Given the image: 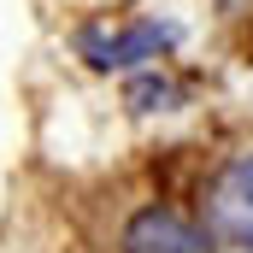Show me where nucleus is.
Returning a JSON list of instances; mask_svg holds the SVG:
<instances>
[{
  "mask_svg": "<svg viewBox=\"0 0 253 253\" xmlns=\"http://www.w3.org/2000/svg\"><path fill=\"white\" fill-rule=\"evenodd\" d=\"M171 42H177L171 24H83L77 30V53L94 71H129V65L153 59Z\"/></svg>",
  "mask_w": 253,
  "mask_h": 253,
  "instance_id": "1",
  "label": "nucleus"
},
{
  "mask_svg": "<svg viewBox=\"0 0 253 253\" xmlns=\"http://www.w3.org/2000/svg\"><path fill=\"white\" fill-rule=\"evenodd\" d=\"M200 248H206V236L171 206H141L124 224V253H200Z\"/></svg>",
  "mask_w": 253,
  "mask_h": 253,
  "instance_id": "2",
  "label": "nucleus"
},
{
  "mask_svg": "<svg viewBox=\"0 0 253 253\" xmlns=\"http://www.w3.org/2000/svg\"><path fill=\"white\" fill-rule=\"evenodd\" d=\"M177 100H183V88L171 77H159V71H141V77L124 83V106L129 112H171Z\"/></svg>",
  "mask_w": 253,
  "mask_h": 253,
  "instance_id": "3",
  "label": "nucleus"
},
{
  "mask_svg": "<svg viewBox=\"0 0 253 253\" xmlns=\"http://www.w3.org/2000/svg\"><path fill=\"white\" fill-rule=\"evenodd\" d=\"M224 183H230V194H236V200H248V206H253V153H242V159L224 171Z\"/></svg>",
  "mask_w": 253,
  "mask_h": 253,
  "instance_id": "4",
  "label": "nucleus"
}]
</instances>
